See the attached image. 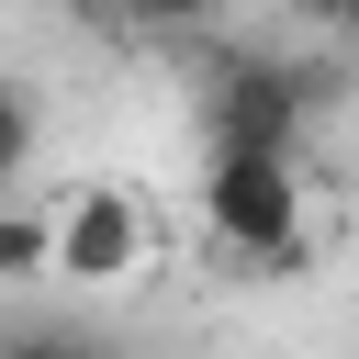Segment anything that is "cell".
I'll use <instances>...</instances> for the list:
<instances>
[{
    "instance_id": "6da1fadb",
    "label": "cell",
    "mask_w": 359,
    "mask_h": 359,
    "mask_svg": "<svg viewBox=\"0 0 359 359\" xmlns=\"http://www.w3.org/2000/svg\"><path fill=\"white\" fill-rule=\"evenodd\" d=\"M202 224H213V247L224 258H280L292 236H303V157H280V146H213L202 157Z\"/></svg>"
},
{
    "instance_id": "7a4b0ae2",
    "label": "cell",
    "mask_w": 359,
    "mask_h": 359,
    "mask_svg": "<svg viewBox=\"0 0 359 359\" xmlns=\"http://www.w3.org/2000/svg\"><path fill=\"white\" fill-rule=\"evenodd\" d=\"M135 269H146V202H135L123 180H79V191L56 202V280L123 292Z\"/></svg>"
},
{
    "instance_id": "3957f363",
    "label": "cell",
    "mask_w": 359,
    "mask_h": 359,
    "mask_svg": "<svg viewBox=\"0 0 359 359\" xmlns=\"http://www.w3.org/2000/svg\"><path fill=\"white\" fill-rule=\"evenodd\" d=\"M303 79L292 67H224L213 90H202V146H280V157H303Z\"/></svg>"
},
{
    "instance_id": "277c9868",
    "label": "cell",
    "mask_w": 359,
    "mask_h": 359,
    "mask_svg": "<svg viewBox=\"0 0 359 359\" xmlns=\"http://www.w3.org/2000/svg\"><path fill=\"white\" fill-rule=\"evenodd\" d=\"M0 280H56V213H34V202L0 213Z\"/></svg>"
},
{
    "instance_id": "5b68a950",
    "label": "cell",
    "mask_w": 359,
    "mask_h": 359,
    "mask_svg": "<svg viewBox=\"0 0 359 359\" xmlns=\"http://www.w3.org/2000/svg\"><path fill=\"white\" fill-rule=\"evenodd\" d=\"M112 22H135V34H191V22H213L224 0H101Z\"/></svg>"
},
{
    "instance_id": "8992f818",
    "label": "cell",
    "mask_w": 359,
    "mask_h": 359,
    "mask_svg": "<svg viewBox=\"0 0 359 359\" xmlns=\"http://www.w3.org/2000/svg\"><path fill=\"white\" fill-rule=\"evenodd\" d=\"M0 359H123V348H67V337H11Z\"/></svg>"
}]
</instances>
